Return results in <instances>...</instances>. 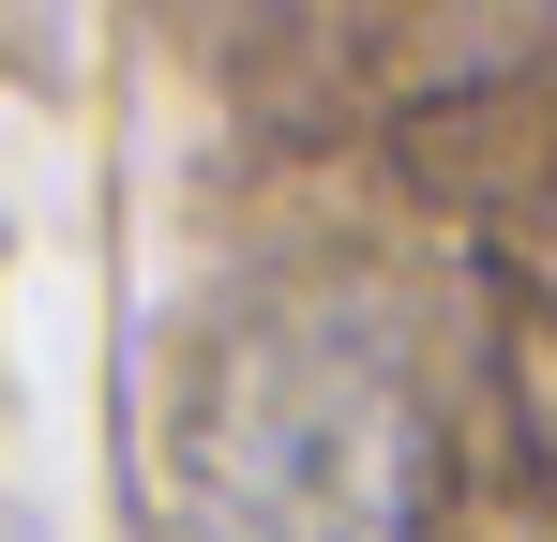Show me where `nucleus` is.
Masks as SVG:
<instances>
[{"instance_id":"obj_1","label":"nucleus","mask_w":557,"mask_h":542,"mask_svg":"<svg viewBox=\"0 0 557 542\" xmlns=\"http://www.w3.org/2000/svg\"><path fill=\"white\" fill-rule=\"evenodd\" d=\"M437 438L362 301H226L151 377V542H422Z\"/></svg>"}]
</instances>
